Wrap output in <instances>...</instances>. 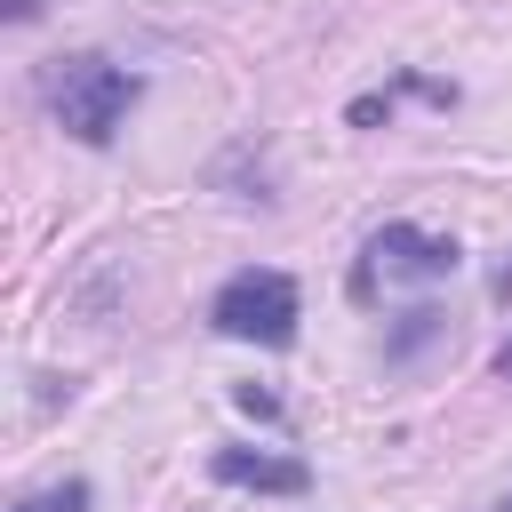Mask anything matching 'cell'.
<instances>
[{"label": "cell", "instance_id": "obj_10", "mask_svg": "<svg viewBox=\"0 0 512 512\" xmlns=\"http://www.w3.org/2000/svg\"><path fill=\"white\" fill-rule=\"evenodd\" d=\"M16 512H40V504H16Z\"/></svg>", "mask_w": 512, "mask_h": 512}, {"label": "cell", "instance_id": "obj_8", "mask_svg": "<svg viewBox=\"0 0 512 512\" xmlns=\"http://www.w3.org/2000/svg\"><path fill=\"white\" fill-rule=\"evenodd\" d=\"M8 16H16V24H32V16H40V0H8Z\"/></svg>", "mask_w": 512, "mask_h": 512}, {"label": "cell", "instance_id": "obj_6", "mask_svg": "<svg viewBox=\"0 0 512 512\" xmlns=\"http://www.w3.org/2000/svg\"><path fill=\"white\" fill-rule=\"evenodd\" d=\"M40 512H88V480H64V488H56Z\"/></svg>", "mask_w": 512, "mask_h": 512}, {"label": "cell", "instance_id": "obj_7", "mask_svg": "<svg viewBox=\"0 0 512 512\" xmlns=\"http://www.w3.org/2000/svg\"><path fill=\"white\" fill-rule=\"evenodd\" d=\"M232 400H240V408H248V416H280V400H272V392H256V384H240V392H232Z\"/></svg>", "mask_w": 512, "mask_h": 512}, {"label": "cell", "instance_id": "obj_9", "mask_svg": "<svg viewBox=\"0 0 512 512\" xmlns=\"http://www.w3.org/2000/svg\"><path fill=\"white\" fill-rule=\"evenodd\" d=\"M496 376H512V344H504V352H496Z\"/></svg>", "mask_w": 512, "mask_h": 512}, {"label": "cell", "instance_id": "obj_2", "mask_svg": "<svg viewBox=\"0 0 512 512\" xmlns=\"http://www.w3.org/2000/svg\"><path fill=\"white\" fill-rule=\"evenodd\" d=\"M296 320H304V304H296V280L288 272H272V264H248V272H232L216 296H208V328L216 336H232V344H296Z\"/></svg>", "mask_w": 512, "mask_h": 512}, {"label": "cell", "instance_id": "obj_5", "mask_svg": "<svg viewBox=\"0 0 512 512\" xmlns=\"http://www.w3.org/2000/svg\"><path fill=\"white\" fill-rule=\"evenodd\" d=\"M440 336V312L432 304H416V312H400V336H392V360H408L416 344H432Z\"/></svg>", "mask_w": 512, "mask_h": 512}, {"label": "cell", "instance_id": "obj_4", "mask_svg": "<svg viewBox=\"0 0 512 512\" xmlns=\"http://www.w3.org/2000/svg\"><path fill=\"white\" fill-rule=\"evenodd\" d=\"M208 472H216L224 488H256V496H304V488H312V472H304L296 456H264V448H216Z\"/></svg>", "mask_w": 512, "mask_h": 512}, {"label": "cell", "instance_id": "obj_1", "mask_svg": "<svg viewBox=\"0 0 512 512\" xmlns=\"http://www.w3.org/2000/svg\"><path fill=\"white\" fill-rule=\"evenodd\" d=\"M40 88H48V112H56V128L72 144H112L120 120L136 112V96H144V80L104 64V56H56Z\"/></svg>", "mask_w": 512, "mask_h": 512}, {"label": "cell", "instance_id": "obj_11", "mask_svg": "<svg viewBox=\"0 0 512 512\" xmlns=\"http://www.w3.org/2000/svg\"><path fill=\"white\" fill-rule=\"evenodd\" d=\"M496 512H512V504H496Z\"/></svg>", "mask_w": 512, "mask_h": 512}, {"label": "cell", "instance_id": "obj_3", "mask_svg": "<svg viewBox=\"0 0 512 512\" xmlns=\"http://www.w3.org/2000/svg\"><path fill=\"white\" fill-rule=\"evenodd\" d=\"M456 264H464L456 240L416 232V224H384V232L360 248V264H352V296H376V280H448Z\"/></svg>", "mask_w": 512, "mask_h": 512}]
</instances>
